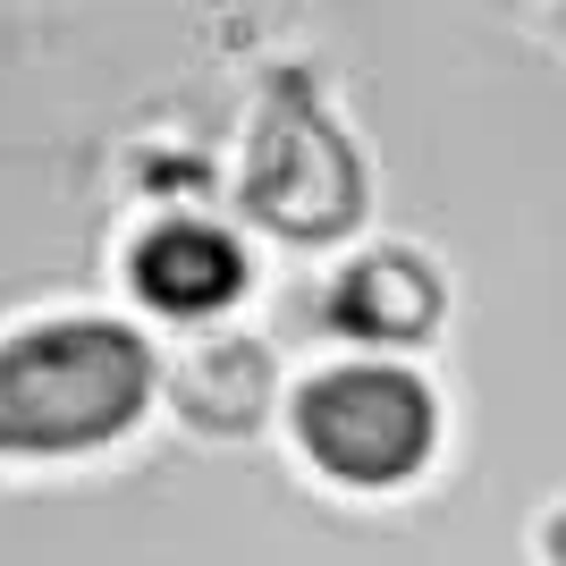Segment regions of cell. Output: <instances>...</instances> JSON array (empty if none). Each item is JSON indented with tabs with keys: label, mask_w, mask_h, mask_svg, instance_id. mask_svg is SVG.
<instances>
[{
	"label": "cell",
	"mask_w": 566,
	"mask_h": 566,
	"mask_svg": "<svg viewBox=\"0 0 566 566\" xmlns=\"http://www.w3.org/2000/svg\"><path fill=\"white\" fill-rule=\"evenodd\" d=\"M127 280H136L144 305L195 322V313H220L237 287H245V254H237V237L203 229V220H161L153 237H136Z\"/></svg>",
	"instance_id": "277c9868"
},
{
	"label": "cell",
	"mask_w": 566,
	"mask_h": 566,
	"mask_svg": "<svg viewBox=\"0 0 566 566\" xmlns=\"http://www.w3.org/2000/svg\"><path fill=\"white\" fill-rule=\"evenodd\" d=\"M169 398L187 415L195 431H245L262 423V406H271V364L262 347L245 338H212V347H195L187 364H169Z\"/></svg>",
	"instance_id": "8992f818"
},
{
	"label": "cell",
	"mask_w": 566,
	"mask_h": 566,
	"mask_svg": "<svg viewBox=\"0 0 566 566\" xmlns=\"http://www.w3.org/2000/svg\"><path fill=\"white\" fill-rule=\"evenodd\" d=\"M331 322L355 331V338H423L431 322H440V280H431V262L380 245V254H364L355 271H338Z\"/></svg>",
	"instance_id": "5b68a950"
},
{
	"label": "cell",
	"mask_w": 566,
	"mask_h": 566,
	"mask_svg": "<svg viewBox=\"0 0 566 566\" xmlns=\"http://www.w3.org/2000/svg\"><path fill=\"white\" fill-rule=\"evenodd\" d=\"M542 549H549V566H566V516H549V533H542Z\"/></svg>",
	"instance_id": "52a82bcc"
},
{
	"label": "cell",
	"mask_w": 566,
	"mask_h": 566,
	"mask_svg": "<svg viewBox=\"0 0 566 566\" xmlns=\"http://www.w3.org/2000/svg\"><path fill=\"white\" fill-rule=\"evenodd\" d=\"M296 449L347 491H398L440 449V398L406 364H331L296 389Z\"/></svg>",
	"instance_id": "3957f363"
},
{
	"label": "cell",
	"mask_w": 566,
	"mask_h": 566,
	"mask_svg": "<svg viewBox=\"0 0 566 566\" xmlns=\"http://www.w3.org/2000/svg\"><path fill=\"white\" fill-rule=\"evenodd\" d=\"M153 347L127 322H34L0 338V457L111 449L153 406Z\"/></svg>",
	"instance_id": "6da1fadb"
},
{
	"label": "cell",
	"mask_w": 566,
	"mask_h": 566,
	"mask_svg": "<svg viewBox=\"0 0 566 566\" xmlns=\"http://www.w3.org/2000/svg\"><path fill=\"white\" fill-rule=\"evenodd\" d=\"M237 195L287 245H338V237L364 229V161H355L347 127L313 102L305 76H271L262 85Z\"/></svg>",
	"instance_id": "7a4b0ae2"
}]
</instances>
